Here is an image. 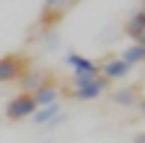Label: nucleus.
<instances>
[{"label": "nucleus", "mask_w": 145, "mask_h": 143, "mask_svg": "<svg viewBox=\"0 0 145 143\" xmlns=\"http://www.w3.org/2000/svg\"><path fill=\"white\" fill-rule=\"evenodd\" d=\"M30 70V57L24 51H8L0 57V86L14 84Z\"/></svg>", "instance_id": "nucleus-1"}, {"label": "nucleus", "mask_w": 145, "mask_h": 143, "mask_svg": "<svg viewBox=\"0 0 145 143\" xmlns=\"http://www.w3.org/2000/svg\"><path fill=\"white\" fill-rule=\"evenodd\" d=\"M35 111H38L35 97L27 95V92H19V95H14L8 103H5V108H3L5 119H8L11 124H19V122H24V119H32V113H35Z\"/></svg>", "instance_id": "nucleus-2"}, {"label": "nucleus", "mask_w": 145, "mask_h": 143, "mask_svg": "<svg viewBox=\"0 0 145 143\" xmlns=\"http://www.w3.org/2000/svg\"><path fill=\"white\" fill-rule=\"evenodd\" d=\"M110 84H113V81H108L105 76H97V78L89 81V84L78 86V89H70V97L78 100V103H94V100H99V97L110 89Z\"/></svg>", "instance_id": "nucleus-3"}, {"label": "nucleus", "mask_w": 145, "mask_h": 143, "mask_svg": "<svg viewBox=\"0 0 145 143\" xmlns=\"http://www.w3.org/2000/svg\"><path fill=\"white\" fill-rule=\"evenodd\" d=\"M99 76H105L108 81H126L132 76V68L121 57H108L102 65H99Z\"/></svg>", "instance_id": "nucleus-4"}, {"label": "nucleus", "mask_w": 145, "mask_h": 143, "mask_svg": "<svg viewBox=\"0 0 145 143\" xmlns=\"http://www.w3.org/2000/svg\"><path fill=\"white\" fill-rule=\"evenodd\" d=\"M65 65L72 68V73H89V76H99V65L94 62V59L83 57V54L78 51H67L65 54Z\"/></svg>", "instance_id": "nucleus-5"}, {"label": "nucleus", "mask_w": 145, "mask_h": 143, "mask_svg": "<svg viewBox=\"0 0 145 143\" xmlns=\"http://www.w3.org/2000/svg\"><path fill=\"white\" fill-rule=\"evenodd\" d=\"M65 5H67V0H43L40 24L48 27V24H54V22H59V19H62V14H65Z\"/></svg>", "instance_id": "nucleus-6"}, {"label": "nucleus", "mask_w": 145, "mask_h": 143, "mask_svg": "<svg viewBox=\"0 0 145 143\" xmlns=\"http://www.w3.org/2000/svg\"><path fill=\"white\" fill-rule=\"evenodd\" d=\"M59 95H62V89H59L54 81H46V84L40 86V89L32 92V97H35V105H51V103H59Z\"/></svg>", "instance_id": "nucleus-7"}, {"label": "nucleus", "mask_w": 145, "mask_h": 143, "mask_svg": "<svg viewBox=\"0 0 145 143\" xmlns=\"http://www.w3.org/2000/svg\"><path fill=\"white\" fill-rule=\"evenodd\" d=\"M62 113V103H51V105H40L35 113H32V122L38 127H51V122Z\"/></svg>", "instance_id": "nucleus-8"}, {"label": "nucleus", "mask_w": 145, "mask_h": 143, "mask_svg": "<svg viewBox=\"0 0 145 143\" xmlns=\"http://www.w3.org/2000/svg\"><path fill=\"white\" fill-rule=\"evenodd\" d=\"M110 100H113L118 108H135L137 103H140V95H137L135 86H118V89L110 95Z\"/></svg>", "instance_id": "nucleus-9"}, {"label": "nucleus", "mask_w": 145, "mask_h": 143, "mask_svg": "<svg viewBox=\"0 0 145 143\" xmlns=\"http://www.w3.org/2000/svg\"><path fill=\"white\" fill-rule=\"evenodd\" d=\"M142 30H145V5H140L137 11H132V16L126 19V24H124V32L132 38V41H135Z\"/></svg>", "instance_id": "nucleus-10"}, {"label": "nucleus", "mask_w": 145, "mask_h": 143, "mask_svg": "<svg viewBox=\"0 0 145 143\" xmlns=\"http://www.w3.org/2000/svg\"><path fill=\"white\" fill-rule=\"evenodd\" d=\"M46 81H48V76H46V73H40V70H27V73L19 78V84H22V92L32 95V92H35V89H40Z\"/></svg>", "instance_id": "nucleus-11"}, {"label": "nucleus", "mask_w": 145, "mask_h": 143, "mask_svg": "<svg viewBox=\"0 0 145 143\" xmlns=\"http://www.w3.org/2000/svg\"><path fill=\"white\" fill-rule=\"evenodd\" d=\"M118 57L124 59L129 68H135V65H145V46H140V43L132 41L129 46H124V51H121Z\"/></svg>", "instance_id": "nucleus-12"}, {"label": "nucleus", "mask_w": 145, "mask_h": 143, "mask_svg": "<svg viewBox=\"0 0 145 143\" xmlns=\"http://www.w3.org/2000/svg\"><path fill=\"white\" fill-rule=\"evenodd\" d=\"M132 143H145V132H137L135 138H132Z\"/></svg>", "instance_id": "nucleus-13"}, {"label": "nucleus", "mask_w": 145, "mask_h": 143, "mask_svg": "<svg viewBox=\"0 0 145 143\" xmlns=\"http://www.w3.org/2000/svg\"><path fill=\"white\" fill-rule=\"evenodd\" d=\"M135 43H140V46H145V30H142V32H140V35H137V38H135Z\"/></svg>", "instance_id": "nucleus-14"}, {"label": "nucleus", "mask_w": 145, "mask_h": 143, "mask_svg": "<svg viewBox=\"0 0 145 143\" xmlns=\"http://www.w3.org/2000/svg\"><path fill=\"white\" fill-rule=\"evenodd\" d=\"M137 105H140V111H142V116H145V97H142L140 103H137Z\"/></svg>", "instance_id": "nucleus-15"}, {"label": "nucleus", "mask_w": 145, "mask_h": 143, "mask_svg": "<svg viewBox=\"0 0 145 143\" xmlns=\"http://www.w3.org/2000/svg\"><path fill=\"white\" fill-rule=\"evenodd\" d=\"M142 5H145V0H142Z\"/></svg>", "instance_id": "nucleus-16"}]
</instances>
